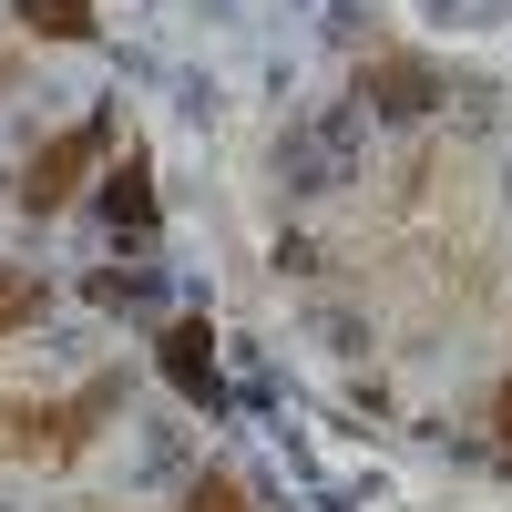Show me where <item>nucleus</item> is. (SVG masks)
Here are the masks:
<instances>
[{
  "label": "nucleus",
  "mask_w": 512,
  "mask_h": 512,
  "mask_svg": "<svg viewBox=\"0 0 512 512\" xmlns=\"http://www.w3.org/2000/svg\"><path fill=\"white\" fill-rule=\"evenodd\" d=\"M103 144H113V113H82L72 134H52L21 164V216H62V205H82L93 175H103Z\"/></svg>",
  "instance_id": "obj_1"
},
{
  "label": "nucleus",
  "mask_w": 512,
  "mask_h": 512,
  "mask_svg": "<svg viewBox=\"0 0 512 512\" xmlns=\"http://www.w3.org/2000/svg\"><path fill=\"white\" fill-rule=\"evenodd\" d=\"M359 93H369L379 113H400V123H410V113H431V103H441V72L420 62V52H379V62L359 72Z\"/></svg>",
  "instance_id": "obj_2"
},
{
  "label": "nucleus",
  "mask_w": 512,
  "mask_h": 512,
  "mask_svg": "<svg viewBox=\"0 0 512 512\" xmlns=\"http://www.w3.org/2000/svg\"><path fill=\"white\" fill-rule=\"evenodd\" d=\"M164 379H175L195 410H216V328H205V318H175V328H164Z\"/></svg>",
  "instance_id": "obj_3"
},
{
  "label": "nucleus",
  "mask_w": 512,
  "mask_h": 512,
  "mask_svg": "<svg viewBox=\"0 0 512 512\" xmlns=\"http://www.w3.org/2000/svg\"><path fill=\"white\" fill-rule=\"evenodd\" d=\"M103 216H113L123 236H144V226H154V164H144V154H123L113 175H103Z\"/></svg>",
  "instance_id": "obj_4"
},
{
  "label": "nucleus",
  "mask_w": 512,
  "mask_h": 512,
  "mask_svg": "<svg viewBox=\"0 0 512 512\" xmlns=\"http://www.w3.org/2000/svg\"><path fill=\"white\" fill-rule=\"evenodd\" d=\"M11 21L31 41H103V11L93 0H11Z\"/></svg>",
  "instance_id": "obj_5"
},
{
  "label": "nucleus",
  "mask_w": 512,
  "mask_h": 512,
  "mask_svg": "<svg viewBox=\"0 0 512 512\" xmlns=\"http://www.w3.org/2000/svg\"><path fill=\"white\" fill-rule=\"evenodd\" d=\"M41 308H52V277L41 267H0V338H21Z\"/></svg>",
  "instance_id": "obj_6"
},
{
  "label": "nucleus",
  "mask_w": 512,
  "mask_h": 512,
  "mask_svg": "<svg viewBox=\"0 0 512 512\" xmlns=\"http://www.w3.org/2000/svg\"><path fill=\"white\" fill-rule=\"evenodd\" d=\"M185 512H256V492L226 472V461H205V472L185 482Z\"/></svg>",
  "instance_id": "obj_7"
},
{
  "label": "nucleus",
  "mask_w": 512,
  "mask_h": 512,
  "mask_svg": "<svg viewBox=\"0 0 512 512\" xmlns=\"http://www.w3.org/2000/svg\"><path fill=\"white\" fill-rule=\"evenodd\" d=\"M492 441H502V461H512V379L492 390Z\"/></svg>",
  "instance_id": "obj_8"
}]
</instances>
